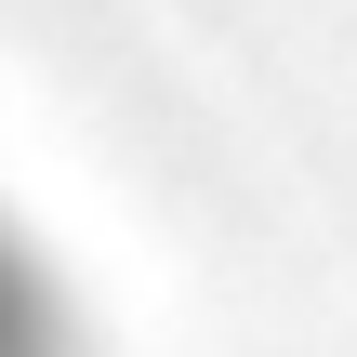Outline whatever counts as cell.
<instances>
[{"instance_id": "6da1fadb", "label": "cell", "mask_w": 357, "mask_h": 357, "mask_svg": "<svg viewBox=\"0 0 357 357\" xmlns=\"http://www.w3.org/2000/svg\"><path fill=\"white\" fill-rule=\"evenodd\" d=\"M0 357H53V318H40V278L0 252Z\"/></svg>"}]
</instances>
